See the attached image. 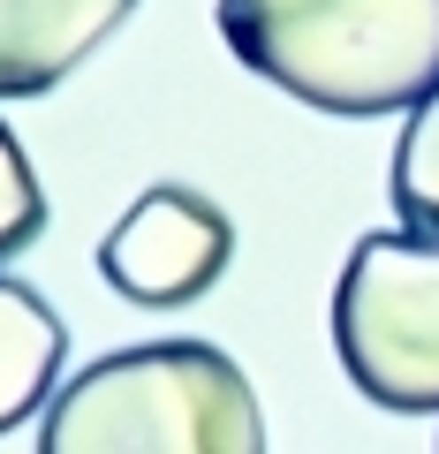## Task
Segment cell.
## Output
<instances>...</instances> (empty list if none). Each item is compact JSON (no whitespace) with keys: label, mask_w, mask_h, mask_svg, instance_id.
<instances>
[{"label":"cell","mask_w":439,"mask_h":454,"mask_svg":"<svg viewBox=\"0 0 439 454\" xmlns=\"http://www.w3.org/2000/svg\"><path fill=\"white\" fill-rule=\"evenodd\" d=\"M250 76L318 114H402L439 91V0H220Z\"/></svg>","instance_id":"6da1fadb"},{"label":"cell","mask_w":439,"mask_h":454,"mask_svg":"<svg viewBox=\"0 0 439 454\" xmlns=\"http://www.w3.org/2000/svg\"><path fill=\"white\" fill-rule=\"evenodd\" d=\"M38 454H265V409L212 340H137L46 402Z\"/></svg>","instance_id":"7a4b0ae2"},{"label":"cell","mask_w":439,"mask_h":454,"mask_svg":"<svg viewBox=\"0 0 439 454\" xmlns=\"http://www.w3.org/2000/svg\"><path fill=\"white\" fill-rule=\"evenodd\" d=\"M333 348L357 394L402 417H439V243L379 227L333 280Z\"/></svg>","instance_id":"3957f363"},{"label":"cell","mask_w":439,"mask_h":454,"mask_svg":"<svg viewBox=\"0 0 439 454\" xmlns=\"http://www.w3.org/2000/svg\"><path fill=\"white\" fill-rule=\"evenodd\" d=\"M235 258V220L190 182H160L98 235V273L106 288L145 310H182L228 273Z\"/></svg>","instance_id":"277c9868"},{"label":"cell","mask_w":439,"mask_h":454,"mask_svg":"<svg viewBox=\"0 0 439 454\" xmlns=\"http://www.w3.org/2000/svg\"><path fill=\"white\" fill-rule=\"evenodd\" d=\"M129 8L137 0H0V98H38L76 76Z\"/></svg>","instance_id":"5b68a950"},{"label":"cell","mask_w":439,"mask_h":454,"mask_svg":"<svg viewBox=\"0 0 439 454\" xmlns=\"http://www.w3.org/2000/svg\"><path fill=\"white\" fill-rule=\"evenodd\" d=\"M68 356V325L23 280H0V432H16L31 409L53 402V379Z\"/></svg>","instance_id":"8992f818"},{"label":"cell","mask_w":439,"mask_h":454,"mask_svg":"<svg viewBox=\"0 0 439 454\" xmlns=\"http://www.w3.org/2000/svg\"><path fill=\"white\" fill-rule=\"evenodd\" d=\"M387 190H394V212H402L417 235H432V243H439V91L424 98V106H409Z\"/></svg>","instance_id":"52a82bcc"},{"label":"cell","mask_w":439,"mask_h":454,"mask_svg":"<svg viewBox=\"0 0 439 454\" xmlns=\"http://www.w3.org/2000/svg\"><path fill=\"white\" fill-rule=\"evenodd\" d=\"M46 235V190H38L31 160H23L16 129L0 121V258H16Z\"/></svg>","instance_id":"ba28073f"}]
</instances>
